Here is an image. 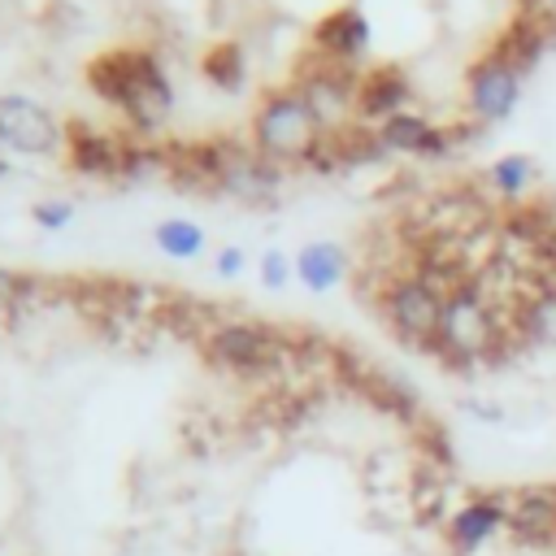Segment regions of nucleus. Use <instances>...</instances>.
Returning <instances> with one entry per match:
<instances>
[{"label": "nucleus", "instance_id": "9", "mask_svg": "<svg viewBox=\"0 0 556 556\" xmlns=\"http://www.w3.org/2000/svg\"><path fill=\"white\" fill-rule=\"evenodd\" d=\"M508 517H513V495H473L447 517V547L456 556H469L486 547L495 534H504Z\"/></svg>", "mask_w": 556, "mask_h": 556}, {"label": "nucleus", "instance_id": "14", "mask_svg": "<svg viewBox=\"0 0 556 556\" xmlns=\"http://www.w3.org/2000/svg\"><path fill=\"white\" fill-rule=\"evenodd\" d=\"M295 278L313 295H326L348 278V252L334 239H313V243H304L295 252Z\"/></svg>", "mask_w": 556, "mask_h": 556}, {"label": "nucleus", "instance_id": "4", "mask_svg": "<svg viewBox=\"0 0 556 556\" xmlns=\"http://www.w3.org/2000/svg\"><path fill=\"white\" fill-rule=\"evenodd\" d=\"M443 287H434L430 278L413 274H391L378 291V308L387 317V326L395 330V339H404L408 348H426L434 352L439 339V317H443Z\"/></svg>", "mask_w": 556, "mask_h": 556}, {"label": "nucleus", "instance_id": "12", "mask_svg": "<svg viewBox=\"0 0 556 556\" xmlns=\"http://www.w3.org/2000/svg\"><path fill=\"white\" fill-rule=\"evenodd\" d=\"M65 143H70V165L78 174H87V178H122V156H126L122 139L78 122V126H70Z\"/></svg>", "mask_w": 556, "mask_h": 556}, {"label": "nucleus", "instance_id": "11", "mask_svg": "<svg viewBox=\"0 0 556 556\" xmlns=\"http://www.w3.org/2000/svg\"><path fill=\"white\" fill-rule=\"evenodd\" d=\"M378 143L387 148V152H413V156H443L447 148H452V130H443V126H430L421 113H413V109H400V113H391L387 122H378Z\"/></svg>", "mask_w": 556, "mask_h": 556}, {"label": "nucleus", "instance_id": "22", "mask_svg": "<svg viewBox=\"0 0 556 556\" xmlns=\"http://www.w3.org/2000/svg\"><path fill=\"white\" fill-rule=\"evenodd\" d=\"M30 217H35L39 230H65V226L74 222V204H70V200H39V204L30 208Z\"/></svg>", "mask_w": 556, "mask_h": 556}, {"label": "nucleus", "instance_id": "2", "mask_svg": "<svg viewBox=\"0 0 556 556\" xmlns=\"http://www.w3.org/2000/svg\"><path fill=\"white\" fill-rule=\"evenodd\" d=\"M204 361L235 378H278L287 365L300 361V343L265 321H217L204 334Z\"/></svg>", "mask_w": 556, "mask_h": 556}, {"label": "nucleus", "instance_id": "23", "mask_svg": "<svg viewBox=\"0 0 556 556\" xmlns=\"http://www.w3.org/2000/svg\"><path fill=\"white\" fill-rule=\"evenodd\" d=\"M243 265H248V256H243V248H217V256H213V274L217 278H239L243 274Z\"/></svg>", "mask_w": 556, "mask_h": 556}, {"label": "nucleus", "instance_id": "7", "mask_svg": "<svg viewBox=\"0 0 556 556\" xmlns=\"http://www.w3.org/2000/svg\"><path fill=\"white\" fill-rule=\"evenodd\" d=\"M300 96L308 100V109L317 113L321 130L326 135H339L356 122V91H361V78L352 74V65H334V61H321L317 70L300 74Z\"/></svg>", "mask_w": 556, "mask_h": 556}, {"label": "nucleus", "instance_id": "27", "mask_svg": "<svg viewBox=\"0 0 556 556\" xmlns=\"http://www.w3.org/2000/svg\"><path fill=\"white\" fill-rule=\"evenodd\" d=\"M0 174H4V161H0Z\"/></svg>", "mask_w": 556, "mask_h": 556}, {"label": "nucleus", "instance_id": "19", "mask_svg": "<svg viewBox=\"0 0 556 556\" xmlns=\"http://www.w3.org/2000/svg\"><path fill=\"white\" fill-rule=\"evenodd\" d=\"M204 74H208L217 87L239 91V87H243V52H239L235 43H217V48L204 56Z\"/></svg>", "mask_w": 556, "mask_h": 556}, {"label": "nucleus", "instance_id": "20", "mask_svg": "<svg viewBox=\"0 0 556 556\" xmlns=\"http://www.w3.org/2000/svg\"><path fill=\"white\" fill-rule=\"evenodd\" d=\"M26 287H30V278H22V274H13V269L0 265V326H9V321L22 313Z\"/></svg>", "mask_w": 556, "mask_h": 556}, {"label": "nucleus", "instance_id": "16", "mask_svg": "<svg viewBox=\"0 0 556 556\" xmlns=\"http://www.w3.org/2000/svg\"><path fill=\"white\" fill-rule=\"evenodd\" d=\"M508 530L526 543H556V491H521L513 495Z\"/></svg>", "mask_w": 556, "mask_h": 556}, {"label": "nucleus", "instance_id": "3", "mask_svg": "<svg viewBox=\"0 0 556 556\" xmlns=\"http://www.w3.org/2000/svg\"><path fill=\"white\" fill-rule=\"evenodd\" d=\"M321 122L300 96V87L269 91L252 122V148L274 165H304L308 152L321 143Z\"/></svg>", "mask_w": 556, "mask_h": 556}, {"label": "nucleus", "instance_id": "25", "mask_svg": "<svg viewBox=\"0 0 556 556\" xmlns=\"http://www.w3.org/2000/svg\"><path fill=\"white\" fill-rule=\"evenodd\" d=\"M534 17H543V22H552V26H556V0H543Z\"/></svg>", "mask_w": 556, "mask_h": 556}, {"label": "nucleus", "instance_id": "21", "mask_svg": "<svg viewBox=\"0 0 556 556\" xmlns=\"http://www.w3.org/2000/svg\"><path fill=\"white\" fill-rule=\"evenodd\" d=\"M291 278H295V256H287L282 248H265V256H261V282L269 291H282Z\"/></svg>", "mask_w": 556, "mask_h": 556}, {"label": "nucleus", "instance_id": "1", "mask_svg": "<svg viewBox=\"0 0 556 556\" xmlns=\"http://www.w3.org/2000/svg\"><path fill=\"white\" fill-rule=\"evenodd\" d=\"M504 339V317L495 308V300L478 287V278L456 282L443 295V317H439V339H434V356L447 365H478L486 356H495Z\"/></svg>", "mask_w": 556, "mask_h": 556}, {"label": "nucleus", "instance_id": "13", "mask_svg": "<svg viewBox=\"0 0 556 556\" xmlns=\"http://www.w3.org/2000/svg\"><path fill=\"white\" fill-rule=\"evenodd\" d=\"M408 100V78L400 70H369L361 74V91H356V122H387L391 113H400Z\"/></svg>", "mask_w": 556, "mask_h": 556}, {"label": "nucleus", "instance_id": "5", "mask_svg": "<svg viewBox=\"0 0 556 556\" xmlns=\"http://www.w3.org/2000/svg\"><path fill=\"white\" fill-rule=\"evenodd\" d=\"M174 109V87L161 70V61L148 48H126V100L122 113L130 117L135 130H156Z\"/></svg>", "mask_w": 556, "mask_h": 556}, {"label": "nucleus", "instance_id": "24", "mask_svg": "<svg viewBox=\"0 0 556 556\" xmlns=\"http://www.w3.org/2000/svg\"><path fill=\"white\" fill-rule=\"evenodd\" d=\"M465 408H469V413H473V417H482V421H504V413H500V408H495V404H482V400H469V404H465Z\"/></svg>", "mask_w": 556, "mask_h": 556}, {"label": "nucleus", "instance_id": "18", "mask_svg": "<svg viewBox=\"0 0 556 556\" xmlns=\"http://www.w3.org/2000/svg\"><path fill=\"white\" fill-rule=\"evenodd\" d=\"M486 182L504 195V200H517L530 182H534V161L526 156V152H504L500 161H491V169H486Z\"/></svg>", "mask_w": 556, "mask_h": 556}, {"label": "nucleus", "instance_id": "8", "mask_svg": "<svg viewBox=\"0 0 556 556\" xmlns=\"http://www.w3.org/2000/svg\"><path fill=\"white\" fill-rule=\"evenodd\" d=\"M521 74L513 61H504L500 52H486L482 61L469 65L465 87H469V113L478 122H504L517 100H521Z\"/></svg>", "mask_w": 556, "mask_h": 556}, {"label": "nucleus", "instance_id": "17", "mask_svg": "<svg viewBox=\"0 0 556 556\" xmlns=\"http://www.w3.org/2000/svg\"><path fill=\"white\" fill-rule=\"evenodd\" d=\"M152 243L169 256V261H195L204 252V226L191 217H165L152 230Z\"/></svg>", "mask_w": 556, "mask_h": 556}, {"label": "nucleus", "instance_id": "6", "mask_svg": "<svg viewBox=\"0 0 556 556\" xmlns=\"http://www.w3.org/2000/svg\"><path fill=\"white\" fill-rule=\"evenodd\" d=\"M61 143H65V130L39 100L22 91L0 96V148H13L22 156H52Z\"/></svg>", "mask_w": 556, "mask_h": 556}, {"label": "nucleus", "instance_id": "10", "mask_svg": "<svg viewBox=\"0 0 556 556\" xmlns=\"http://www.w3.org/2000/svg\"><path fill=\"white\" fill-rule=\"evenodd\" d=\"M369 39H374V26L369 17L356 9V4H339L330 9L317 26H313V48L321 61H334V65H352L369 52Z\"/></svg>", "mask_w": 556, "mask_h": 556}, {"label": "nucleus", "instance_id": "26", "mask_svg": "<svg viewBox=\"0 0 556 556\" xmlns=\"http://www.w3.org/2000/svg\"><path fill=\"white\" fill-rule=\"evenodd\" d=\"M539 4H543V0H521V9H526V13H539Z\"/></svg>", "mask_w": 556, "mask_h": 556}, {"label": "nucleus", "instance_id": "15", "mask_svg": "<svg viewBox=\"0 0 556 556\" xmlns=\"http://www.w3.org/2000/svg\"><path fill=\"white\" fill-rule=\"evenodd\" d=\"M513 330L534 348H556V282H539L517 300Z\"/></svg>", "mask_w": 556, "mask_h": 556}]
</instances>
